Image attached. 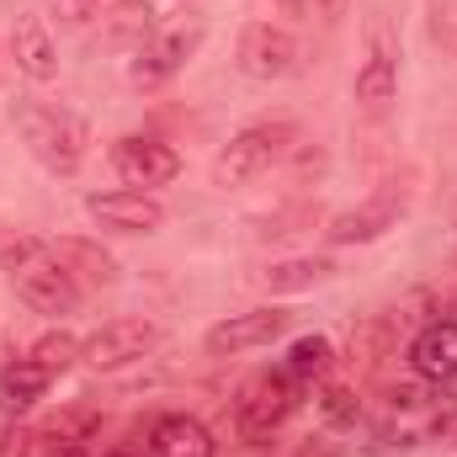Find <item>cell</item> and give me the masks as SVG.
Listing matches in <instances>:
<instances>
[{"label":"cell","mask_w":457,"mask_h":457,"mask_svg":"<svg viewBox=\"0 0 457 457\" xmlns=\"http://www.w3.org/2000/svg\"><path fill=\"white\" fill-rule=\"evenodd\" d=\"M11 128L16 138L27 144V154L48 170V176H75L86 165V149H91V128L86 117L59 107V102H43L32 91H21L11 102Z\"/></svg>","instance_id":"obj_1"},{"label":"cell","mask_w":457,"mask_h":457,"mask_svg":"<svg viewBox=\"0 0 457 457\" xmlns=\"http://www.w3.org/2000/svg\"><path fill=\"white\" fill-rule=\"evenodd\" d=\"M453 415L457 399L447 394V383L415 378V383H399L383 394V404L372 415V436H378V447H426L453 426Z\"/></svg>","instance_id":"obj_2"},{"label":"cell","mask_w":457,"mask_h":457,"mask_svg":"<svg viewBox=\"0 0 457 457\" xmlns=\"http://www.w3.org/2000/svg\"><path fill=\"white\" fill-rule=\"evenodd\" d=\"M303 144V128L293 117H261V122H245L213 160V181L219 187H250L261 181L271 165H282L293 149Z\"/></svg>","instance_id":"obj_3"},{"label":"cell","mask_w":457,"mask_h":457,"mask_svg":"<svg viewBox=\"0 0 457 457\" xmlns=\"http://www.w3.org/2000/svg\"><path fill=\"white\" fill-rule=\"evenodd\" d=\"M298 383L277 367V372H255L245 388H239V399H234V431L245 436V442H266L271 431H282L287 426V415L298 410Z\"/></svg>","instance_id":"obj_4"},{"label":"cell","mask_w":457,"mask_h":457,"mask_svg":"<svg viewBox=\"0 0 457 457\" xmlns=\"http://www.w3.org/2000/svg\"><path fill=\"white\" fill-rule=\"evenodd\" d=\"M203 48V27H170V32H149L133 59H128V86L133 91H160L165 80H176L192 54Z\"/></svg>","instance_id":"obj_5"},{"label":"cell","mask_w":457,"mask_h":457,"mask_svg":"<svg viewBox=\"0 0 457 457\" xmlns=\"http://www.w3.org/2000/svg\"><path fill=\"white\" fill-rule=\"evenodd\" d=\"M154 345H160V325H154V320L122 314V320H107L102 330H91V336L80 341V361L96 367V372H117V367L144 361Z\"/></svg>","instance_id":"obj_6"},{"label":"cell","mask_w":457,"mask_h":457,"mask_svg":"<svg viewBox=\"0 0 457 457\" xmlns=\"http://www.w3.org/2000/svg\"><path fill=\"white\" fill-rule=\"evenodd\" d=\"M11 282H16V298L32 309V314H48V320H64V314H75L80 303H86V287L43 250L37 261H27L21 271H11Z\"/></svg>","instance_id":"obj_7"},{"label":"cell","mask_w":457,"mask_h":457,"mask_svg":"<svg viewBox=\"0 0 457 457\" xmlns=\"http://www.w3.org/2000/svg\"><path fill=\"white\" fill-rule=\"evenodd\" d=\"M234 64L239 75L250 80H287L298 70V37L277 21H250L239 32V48H234Z\"/></svg>","instance_id":"obj_8"},{"label":"cell","mask_w":457,"mask_h":457,"mask_svg":"<svg viewBox=\"0 0 457 457\" xmlns=\"http://www.w3.org/2000/svg\"><path fill=\"white\" fill-rule=\"evenodd\" d=\"M112 170L133 187V192H154V187H170L181 176V154L165 144V138H149V133H128L112 144Z\"/></svg>","instance_id":"obj_9"},{"label":"cell","mask_w":457,"mask_h":457,"mask_svg":"<svg viewBox=\"0 0 457 457\" xmlns=\"http://www.w3.org/2000/svg\"><path fill=\"white\" fill-rule=\"evenodd\" d=\"M86 213H91V224L107 228V234H160L165 228V203L149 197V192H133V187L91 192Z\"/></svg>","instance_id":"obj_10"},{"label":"cell","mask_w":457,"mask_h":457,"mask_svg":"<svg viewBox=\"0 0 457 457\" xmlns=\"http://www.w3.org/2000/svg\"><path fill=\"white\" fill-rule=\"evenodd\" d=\"M287 325H293V314L266 303V309H245V314L219 320L203 336V345H208V356H239V351H255V345H271L277 336H287Z\"/></svg>","instance_id":"obj_11"},{"label":"cell","mask_w":457,"mask_h":457,"mask_svg":"<svg viewBox=\"0 0 457 457\" xmlns=\"http://www.w3.org/2000/svg\"><path fill=\"white\" fill-rule=\"evenodd\" d=\"M11 59H16V70H21L32 86L59 80V43H54L43 11H21V16H16V27H11Z\"/></svg>","instance_id":"obj_12"},{"label":"cell","mask_w":457,"mask_h":457,"mask_svg":"<svg viewBox=\"0 0 457 457\" xmlns=\"http://www.w3.org/2000/svg\"><path fill=\"white\" fill-rule=\"evenodd\" d=\"M410 372L426 383H453L457 378V320H431L410 336Z\"/></svg>","instance_id":"obj_13"},{"label":"cell","mask_w":457,"mask_h":457,"mask_svg":"<svg viewBox=\"0 0 457 457\" xmlns=\"http://www.w3.org/2000/svg\"><path fill=\"white\" fill-rule=\"evenodd\" d=\"M144 457H219V442H213V431H208L197 415L170 410V415H160V420L149 426Z\"/></svg>","instance_id":"obj_14"},{"label":"cell","mask_w":457,"mask_h":457,"mask_svg":"<svg viewBox=\"0 0 457 457\" xmlns=\"http://www.w3.org/2000/svg\"><path fill=\"white\" fill-rule=\"evenodd\" d=\"M399 213H404V203L388 197V192H378V197H367V203L336 213L330 228H325V239H330V245H372V239H383L388 228L399 224Z\"/></svg>","instance_id":"obj_15"},{"label":"cell","mask_w":457,"mask_h":457,"mask_svg":"<svg viewBox=\"0 0 457 457\" xmlns=\"http://www.w3.org/2000/svg\"><path fill=\"white\" fill-rule=\"evenodd\" d=\"M351 96H356V107L361 112H388V102L399 96V59H394V48L378 37L372 48H367V59H361V70H356V86H351Z\"/></svg>","instance_id":"obj_16"},{"label":"cell","mask_w":457,"mask_h":457,"mask_svg":"<svg viewBox=\"0 0 457 457\" xmlns=\"http://www.w3.org/2000/svg\"><path fill=\"white\" fill-rule=\"evenodd\" d=\"M48 255H54L80 287H112L117 282V261L96 245V239H70V234H64V239H48Z\"/></svg>","instance_id":"obj_17"},{"label":"cell","mask_w":457,"mask_h":457,"mask_svg":"<svg viewBox=\"0 0 457 457\" xmlns=\"http://www.w3.org/2000/svg\"><path fill=\"white\" fill-rule=\"evenodd\" d=\"M48 372L32 361V356H11L5 367H0V415L5 420H16V415H27L43 394H48Z\"/></svg>","instance_id":"obj_18"},{"label":"cell","mask_w":457,"mask_h":457,"mask_svg":"<svg viewBox=\"0 0 457 457\" xmlns=\"http://www.w3.org/2000/svg\"><path fill=\"white\" fill-rule=\"evenodd\" d=\"M336 277V261L330 255H293V261H277L266 266V287L271 293H309V287H325Z\"/></svg>","instance_id":"obj_19"},{"label":"cell","mask_w":457,"mask_h":457,"mask_svg":"<svg viewBox=\"0 0 457 457\" xmlns=\"http://www.w3.org/2000/svg\"><path fill=\"white\" fill-rule=\"evenodd\" d=\"M330 361H336V341L330 336H298V341L287 345V356H282V372L298 388H309V383H320L330 372Z\"/></svg>","instance_id":"obj_20"},{"label":"cell","mask_w":457,"mask_h":457,"mask_svg":"<svg viewBox=\"0 0 457 457\" xmlns=\"http://www.w3.org/2000/svg\"><path fill=\"white\" fill-rule=\"evenodd\" d=\"M102 32L112 37V43H144L149 32H154V5L149 0H112V11L102 16Z\"/></svg>","instance_id":"obj_21"},{"label":"cell","mask_w":457,"mask_h":457,"mask_svg":"<svg viewBox=\"0 0 457 457\" xmlns=\"http://www.w3.org/2000/svg\"><path fill=\"white\" fill-rule=\"evenodd\" d=\"M48 378H59V372H70L75 361H80V341L70 336V330H48L43 341H32V351H27Z\"/></svg>","instance_id":"obj_22"},{"label":"cell","mask_w":457,"mask_h":457,"mask_svg":"<svg viewBox=\"0 0 457 457\" xmlns=\"http://www.w3.org/2000/svg\"><path fill=\"white\" fill-rule=\"evenodd\" d=\"M43 250H48V239H37V234H27V228H16V224H0V271H21Z\"/></svg>","instance_id":"obj_23"},{"label":"cell","mask_w":457,"mask_h":457,"mask_svg":"<svg viewBox=\"0 0 457 457\" xmlns=\"http://www.w3.org/2000/svg\"><path fill=\"white\" fill-rule=\"evenodd\" d=\"M426 32L447 59H457V0H426Z\"/></svg>","instance_id":"obj_24"},{"label":"cell","mask_w":457,"mask_h":457,"mask_svg":"<svg viewBox=\"0 0 457 457\" xmlns=\"http://www.w3.org/2000/svg\"><path fill=\"white\" fill-rule=\"evenodd\" d=\"M112 11V0H48V16L59 27H91Z\"/></svg>","instance_id":"obj_25"},{"label":"cell","mask_w":457,"mask_h":457,"mask_svg":"<svg viewBox=\"0 0 457 457\" xmlns=\"http://www.w3.org/2000/svg\"><path fill=\"white\" fill-rule=\"evenodd\" d=\"M320 410H325L330 420H356V415H361V399H356L345 383H325V388H320Z\"/></svg>","instance_id":"obj_26"},{"label":"cell","mask_w":457,"mask_h":457,"mask_svg":"<svg viewBox=\"0 0 457 457\" xmlns=\"http://www.w3.org/2000/svg\"><path fill=\"white\" fill-rule=\"evenodd\" d=\"M271 5H277V11H287V16H303L314 0H271Z\"/></svg>","instance_id":"obj_27"},{"label":"cell","mask_w":457,"mask_h":457,"mask_svg":"<svg viewBox=\"0 0 457 457\" xmlns=\"http://www.w3.org/2000/svg\"><path fill=\"white\" fill-rule=\"evenodd\" d=\"M314 5H320L325 16H341V11H345V5H351V0H314Z\"/></svg>","instance_id":"obj_28"},{"label":"cell","mask_w":457,"mask_h":457,"mask_svg":"<svg viewBox=\"0 0 457 457\" xmlns=\"http://www.w3.org/2000/svg\"><path fill=\"white\" fill-rule=\"evenodd\" d=\"M102 457H133V453H122V447H117V453H102Z\"/></svg>","instance_id":"obj_29"}]
</instances>
